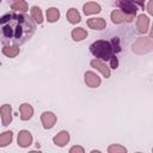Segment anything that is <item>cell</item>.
<instances>
[{"label":"cell","instance_id":"18","mask_svg":"<svg viewBox=\"0 0 153 153\" xmlns=\"http://www.w3.org/2000/svg\"><path fill=\"white\" fill-rule=\"evenodd\" d=\"M66 18H67V20H68L71 24H78V23L81 22V16H80V13L78 12V10L74 8V7H71V8L67 11Z\"/></svg>","mask_w":153,"mask_h":153},{"label":"cell","instance_id":"4","mask_svg":"<svg viewBox=\"0 0 153 153\" xmlns=\"http://www.w3.org/2000/svg\"><path fill=\"white\" fill-rule=\"evenodd\" d=\"M131 49L136 54H147L153 49V38L139 37L131 45Z\"/></svg>","mask_w":153,"mask_h":153},{"label":"cell","instance_id":"14","mask_svg":"<svg viewBox=\"0 0 153 153\" xmlns=\"http://www.w3.org/2000/svg\"><path fill=\"white\" fill-rule=\"evenodd\" d=\"M82 11H84V14L85 16H91V14H97L102 11V7L98 2H94V1H88L86 4H84L82 6Z\"/></svg>","mask_w":153,"mask_h":153},{"label":"cell","instance_id":"5","mask_svg":"<svg viewBox=\"0 0 153 153\" xmlns=\"http://www.w3.org/2000/svg\"><path fill=\"white\" fill-rule=\"evenodd\" d=\"M135 16L133 14H128L126 12H123L122 10L117 8V10H112V12L110 13V19L114 24H122V23H131Z\"/></svg>","mask_w":153,"mask_h":153},{"label":"cell","instance_id":"6","mask_svg":"<svg viewBox=\"0 0 153 153\" xmlns=\"http://www.w3.org/2000/svg\"><path fill=\"white\" fill-rule=\"evenodd\" d=\"M90 65H91L92 68H94L98 72H100L104 78H110L111 71H110V67L105 63V61H103L100 59H93V60H91Z\"/></svg>","mask_w":153,"mask_h":153},{"label":"cell","instance_id":"3","mask_svg":"<svg viewBox=\"0 0 153 153\" xmlns=\"http://www.w3.org/2000/svg\"><path fill=\"white\" fill-rule=\"evenodd\" d=\"M116 6L128 14L136 16V12L145 8V0H115Z\"/></svg>","mask_w":153,"mask_h":153},{"label":"cell","instance_id":"17","mask_svg":"<svg viewBox=\"0 0 153 153\" xmlns=\"http://www.w3.org/2000/svg\"><path fill=\"white\" fill-rule=\"evenodd\" d=\"M1 53H2L5 56H7V57L13 59V57H16L17 55H19L20 49H19L18 45H10V44L7 45V44H5V45L2 47V49H1Z\"/></svg>","mask_w":153,"mask_h":153},{"label":"cell","instance_id":"25","mask_svg":"<svg viewBox=\"0 0 153 153\" xmlns=\"http://www.w3.org/2000/svg\"><path fill=\"white\" fill-rule=\"evenodd\" d=\"M84 152H85L84 147L82 146H79V145H75V146H73V147L69 148V153H84Z\"/></svg>","mask_w":153,"mask_h":153},{"label":"cell","instance_id":"7","mask_svg":"<svg viewBox=\"0 0 153 153\" xmlns=\"http://www.w3.org/2000/svg\"><path fill=\"white\" fill-rule=\"evenodd\" d=\"M84 80H85V84L91 87V88H97L100 86L102 84V79L99 78V75L97 73H94L93 71H87L85 72L84 74Z\"/></svg>","mask_w":153,"mask_h":153},{"label":"cell","instance_id":"23","mask_svg":"<svg viewBox=\"0 0 153 153\" xmlns=\"http://www.w3.org/2000/svg\"><path fill=\"white\" fill-rule=\"evenodd\" d=\"M108 152L109 153H126L127 148L122 145H117V143H112L108 147Z\"/></svg>","mask_w":153,"mask_h":153},{"label":"cell","instance_id":"16","mask_svg":"<svg viewBox=\"0 0 153 153\" xmlns=\"http://www.w3.org/2000/svg\"><path fill=\"white\" fill-rule=\"evenodd\" d=\"M11 10L13 12H19V13H25L29 10V5L25 0H13L11 4Z\"/></svg>","mask_w":153,"mask_h":153},{"label":"cell","instance_id":"26","mask_svg":"<svg viewBox=\"0 0 153 153\" xmlns=\"http://www.w3.org/2000/svg\"><path fill=\"white\" fill-rule=\"evenodd\" d=\"M117 67H118V60H117L116 55H114V56L110 59V68H112V69H116Z\"/></svg>","mask_w":153,"mask_h":153},{"label":"cell","instance_id":"20","mask_svg":"<svg viewBox=\"0 0 153 153\" xmlns=\"http://www.w3.org/2000/svg\"><path fill=\"white\" fill-rule=\"evenodd\" d=\"M30 13H31V18L33 19V22L36 24H42L43 23V13H42V10L38 6H32L31 10H30Z\"/></svg>","mask_w":153,"mask_h":153},{"label":"cell","instance_id":"2","mask_svg":"<svg viewBox=\"0 0 153 153\" xmlns=\"http://www.w3.org/2000/svg\"><path fill=\"white\" fill-rule=\"evenodd\" d=\"M90 51L96 59H100L103 61H110V59L115 55L111 42L105 39L94 41L90 45Z\"/></svg>","mask_w":153,"mask_h":153},{"label":"cell","instance_id":"13","mask_svg":"<svg viewBox=\"0 0 153 153\" xmlns=\"http://www.w3.org/2000/svg\"><path fill=\"white\" fill-rule=\"evenodd\" d=\"M19 114L22 121H29L33 116V108L29 103H23L19 105Z\"/></svg>","mask_w":153,"mask_h":153},{"label":"cell","instance_id":"24","mask_svg":"<svg viewBox=\"0 0 153 153\" xmlns=\"http://www.w3.org/2000/svg\"><path fill=\"white\" fill-rule=\"evenodd\" d=\"M110 42H111V44H112V48H114V53H115V54L118 53V51H121V45H120V41H118L117 37H114Z\"/></svg>","mask_w":153,"mask_h":153},{"label":"cell","instance_id":"11","mask_svg":"<svg viewBox=\"0 0 153 153\" xmlns=\"http://www.w3.org/2000/svg\"><path fill=\"white\" fill-rule=\"evenodd\" d=\"M0 115H1V124L4 127H7L12 122V106L10 104H4L0 108Z\"/></svg>","mask_w":153,"mask_h":153},{"label":"cell","instance_id":"27","mask_svg":"<svg viewBox=\"0 0 153 153\" xmlns=\"http://www.w3.org/2000/svg\"><path fill=\"white\" fill-rule=\"evenodd\" d=\"M146 10H147V12H148L149 16H153V0H149V1L147 2Z\"/></svg>","mask_w":153,"mask_h":153},{"label":"cell","instance_id":"28","mask_svg":"<svg viewBox=\"0 0 153 153\" xmlns=\"http://www.w3.org/2000/svg\"><path fill=\"white\" fill-rule=\"evenodd\" d=\"M149 37L153 38V23H152V26H151V29H149Z\"/></svg>","mask_w":153,"mask_h":153},{"label":"cell","instance_id":"19","mask_svg":"<svg viewBox=\"0 0 153 153\" xmlns=\"http://www.w3.org/2000/svg\"><path fill=\"white\" fill-rule=\"evenodd\" d=\"M71 36H72V39H73V41L80 42V41H82V39H85V38L87 37V31H86L84 27L79 26V27H75V29L72 30Z\"/></svg>","mask_w":153,"mask_h":153},{"label":"cell","instance_id":"9","mask_svg":"<svg viewBox=\"0 0 153 153\" xmlns=\"http://www.w3.org/2000/svg\"><path fill=\"white\" fill-rule=\"evenodd\" d=\"M56 121H57V117L51 111H44L41 115V122L44 129H51L55 126Z\"/></svg>","mask_w":153,"mask_h":153},{"label":"cell","instance_id":"15","mask_svg":"<svg viewBox=\"0 0 153 153\" xmlns=\"http://www.w3.org/2000/svg\"><path fill=\"white\" fill-rule=\"evenodd\" d=\"M86 24L92 30H103L106 26V22L104 18H90L87 19Z\"/></svg>","mask_w":153,"mask_h":153},{"label":"cell","instance_id":"10","mask_svg":"<svg viewBox=\"0 0 153 153\" xmlns=\"http://www.w3.org/2000/svg\"><path fill=\"white\" fill-rule=\"evenodd\" d=\"M136 29L140 33H147L149 30V18L146 14H139L136 18Z\"/></svg>","mask_w":153,"mask_h":153},{"label":"cell","instance_id":"1","mask_svg":"<svg viewBox=\"0 0 153 153\" xmlns=\"http://www.w3.org/2000/svg\"><path fill=\"white\" fill-rule=\"evenodd\" d=\"M0 23L4 44L7 41H11L13 45L23 44L33 35L36 29V24L22 13H7L1 17Z\"/></svg>","mask_w":153,"mask_h":153},{"label":"cell","instance_id":"8","mask_svg":"<svg viewBox=\"0 0 153 153\" xmlns=\"http://www.w3.org/2000/svg\"><path fill=\"white\" fill-rule=\"evenodd\" d=\"M17 143H18V146L22 147V148L29 147V146L32 143V134H31L29 130H26V129L19 130L18 136H17Z\"/></svg>","mask_w":153,"mask_h":153},{"label":"cell","instance_id":"29","mask_svg":"<svg viewBox=\"0 0 153 153\" xmlns=\"http://www.w3.org/2000/svg\"><path fill=\"white\" fill-rule=\"evenodd\" d=\"M152 152H153V148H152Z\"/></svg>","mask_w":153,"mask_h":153},{"label":"cell","instance_id":"12","mask_svg":"<svg viewBox=\"0 0 153 153\" xmlns=\"http://www.w3.org/2000/svg\"><path fill=\"white\" fill-rule=\"evenodd\" d=\"M69 139H71V135L67 130H61L59 131L54 137H53V142L59 146V147H63L66 146L68 142H69Z\"/></svg>","mask_w":153,"mask_h":153},{"label":"cell","instance_id":"21","mask_svg":"<svg viewBox=\"0 0 153 153\" xmlns=\"http://www.w3.org/2000/svg\"><path fill=\"white\" fill-rule=\"evenodd\" d=\"M60 19V11L56 7H49L47 10V20L49 23H55Z\"/></svg>","mask_w":153,"mask_h":153},{"label":"cell","instance_id":"22","mask_svg":"<svg viewBox=\"0 0 153 153\" xmlns=\"http://www.w3.org/2000/svg\"><path fill=\"white\" fill-rule=\"evenodd\" d=\"M13 140V133L11 130H6L0 134V147L8 146Z\"/></svg>","mask_w":153,"mask_h":153}]
</instances>
